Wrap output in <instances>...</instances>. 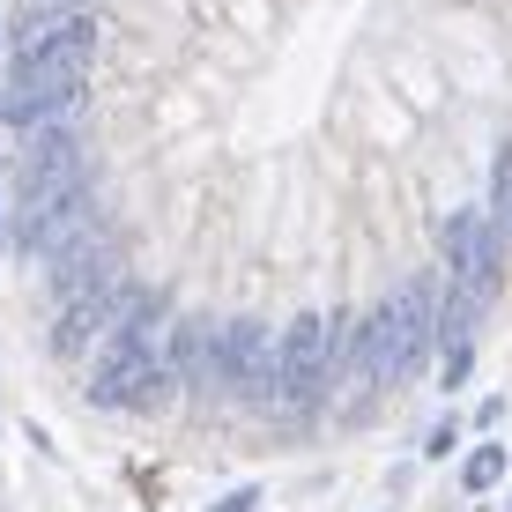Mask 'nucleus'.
<instances>
[{
    "instance_id": "1",
    "label": "nucleus",
    "mask_w": 512,
    "mask_h": 512,
    "mask_svg": "<svg viewBox=\"0 0 512 512\" xmlns=\"http://www.w3.org/2000/svg\"><path fill=\"white\" fill-rule=\"evenodd\" d=\"M171 342H164V312H141L134 327L104 334V357L90 364V401L104 409H156V401H171Z\"/></svg>"
},
{
    "instance_id": "2",
    "label": "nucleus",
    "mask_w": 512,
    "mask_h": 512,
    "mask_svg": "<svg viewBox=\"0 0 512 512\" xmlns=\"http://www.w3.org/2000/svg\"><path fill=\"white\" fill-rule=\"evenodd\" d=\"M201 386L223 401H253V409H275L282 394V342L260 320H231V327H208V364Z\"/></svg>"
},
{
    "instance_id": "3",
    "label": "nucleus",
    "mask_w": 512,
    "mask_h": 512,
    "mask_svg": "<svg viewBox=\"0 0 512 512\" xmlns=\"http://www.w3.org/2000/svg\"><path fill=\"white\" fill-rule=\"evenodd\" d=\"M90 60H97V23H90V15H75V23H52V30H38V38H23V45H15V60H8V82L82 90Z\"/></svg>"
},
{
    "instance_id": "4",
    "label": "nucleus",
    "mask_w": 512,
    "mask_h": 512,
    "mask_svg": "<svg viewBox=\"0 0 512 512\" xmlns=\"http://www.w3.org/2000/svg\"><path fill=\"white\" fill-rule=\"evenodd\" d=\"M327 372H334L327 320H320V312H297L290 334H282V394H275V409L312 416V409L327 401Z\"/></svg>"
},
{
    "instance_id": "5",
    "label": "nucleus",
    "mask_w": 512,
    "mask_h": 512,
    "mask_svg": "<svg viewBox=\"0 0 512 512\" xmlns=\"http://www.w3.org/2000/svg\"><path fill=\"white\" fill-rule=\"evenodd\" d=\"M446 268H453V282H461V290H475L490 305V297H498V223L490 216H475V208H453L446 216Z\"/></svg>"
},
{
    "instance_id": "6",
    "label": "nucleus",
    "mask_w": 512,
    "mask_h": 512,
    "mask_svg": "<svg viewBox=\"0 0 512 512\" xmlns=\"http://www.w3.org/2000/svg\"><path fill=\"white\" fill-rule=\"evenodd\" d=\"M438 342V275H416L394 290V379H409Z\"/></svg>"
},
{
    "instance_id": "7",
    "label": "nucleus",
    "mask_w": 512,
    "mask_h": 512,
    "mask_svg": "<svg viewBox=\"0 0 512 512\" xmlns=\"http://www.w3.org/2000/svg\"><path fill=\"white\" fill-rule=\"evenodd\" d=\"M112 268H119V245L104 238V223H97L90 238H75L67 253H52V260H45V290L60 297V305H75V297L104 290V282H112Z\"/></svg>"
},
{
    "instance_id": "8",
    "label": "nucleus",
    "mask_w": 512,
    "mask_h": 512,
    "mask_svg": "<svg viewBox=\"0 0 512 512\" xmlns=\"http://www.w3.org/2000/svg\"><path fill=\"white\" fill-rule=\"evenodd\" d=\"M475 320H483V297H475V290H461V282H453L446 312H438V349H446V357H475V349H468V334H475Z\"/></svg>"
},
{
    "instance_id": "9",
    "label": "nucleus",
    "mask_w": 512,
    "mask_h": 512,
    "mask_svg": "<svg viewBox=\"0 0 512 512\" xmlns=\"http://www.w3.org/2000/svg\"><path fill=\"white\" fill-rule=\"evenodd\" d=\"M490 223H498V238H512V141L490 164Z\"/></svg>"
},
{
    "instance_id": "10",
    "label": "nucleus",
    "mask_w": 512,
    "mask_h": 512,
    "mask_svg": "<svg viewBox=\"0 0 512 512\" xmlns=\"http://www.w3.org/2000/svg\"><path fill=\"white\" fill-rule=\"evenodd\" d=\"M505 475V446H475L468 453V490H490Z\"/></svg>"
},
{
    "instance_id": "11",
    "label": "nucleus",
    "mask_w": 512,
    "mask_h": 512,
    "mask_svg": "<svg viewBox=\"0 0 512 512\" xmlns=\"http://www.w3.org/2000/svg\"><path fill=\"white\" fill-rule=\"evenodd\" d=\"M253 505H260V490H231V498H223L216 512H253Z\"/></svg>"
},
{
    "instance_id": "12",
    "label": "nucleus",
    "mask_w": 512,
    "mask_h": 512,
    "mask_svg": "<svg viewBox=\"0 0 512 512\" xmlns=\"http://www.w3.org/2000/svg\"><path fill=\"white\" fill-rule=\"evenodd\" d=\"M0 238H8V231H0Z\"/></svg>"
},
{
    "instance_id": "13",
    "label": "nucleus",
    "mask_w": 512,
    "mask_h": 512,
    "mask_svg": "<svg viewBox=\"0 0 512 512\" xmlns=\"http://www.w3.org/2000/svg\"><path fill=\"white\" fill-rule=\"evenodd\" d=\"M505 512H512V505H505Z\"/></svg>"
}]
</instances>
